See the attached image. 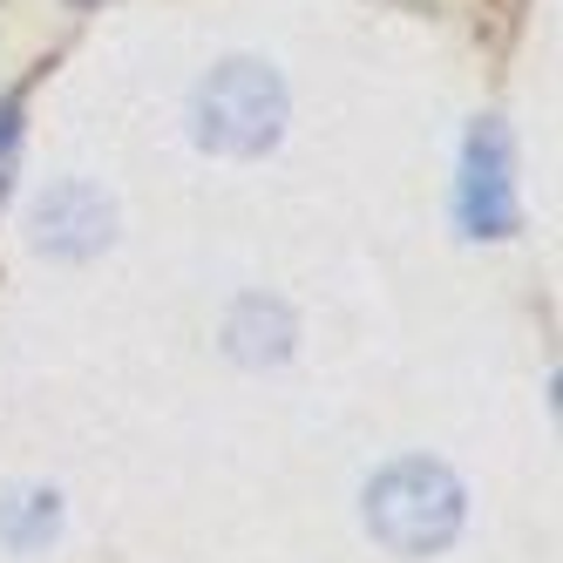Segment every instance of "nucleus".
<instances>
[{"label": "nucleus", "instance_id": "423d86ee", "mask_svg": "<svg viewBox=\"0 0 563 563\" xmlns=\"http://www.w3.org/2000/svg\"><path fill=\"white\" fill-rule=\"evenodd\" d=\"M62 530V496L55 489H8L0 496V543L34 556V550H48Z\"/></svg>", "mask_w": 563, "mask_h": 563}, {"label": "nucleus", "instance_id": "f03ea898", "mask_svg": "<svg viewBox=\"0 0 563 563\" xmlns=\"http://www.w3.org/2000/svg\"><path fill=\"white\" fill-rule=\"evenodd\" d=\"M286 130V82L265 62H224L197 89V143L218 156H258Z\"/></svg>", "mask_w": 563, "mask_h": 563}, {"label": "nucleus", "instance_id": "39448f33", "mask_svg": "<svg viewBox=\"0 0 563 563\" xmlns=\"http://www.w3.org/2000/svg\"><path fill=\"white\" fill-rule=\"evenodd\" d=\"M292 340H299L292 312L278 299H265V292L238 299L231 319H224V346H231V360H245V367H278V360L292 353Z\"/></svg>", "mask_w": 563, "mask_h": 563}, {"label": "nucleus", "instance_id": "f257e3e1", "mask_svg": "<svg viewBox=\"0 0 563 563\" xmlns=\"http://www.w3.org/2000/svg\"><path fill=\"white\" fill-rule=\"evenodd\" d=\"M367 522L394 556H434L462 530V482L441 462H394L367 489Z\"/></svg>", "mask_w": 563, "mask_h": 563}, {"label": "nucleus", "instance_id": "7ed1b4c3", "mask_svg": "<svg viewBox=\"0 0 563 563\" xmlns=\"http://www.w3.org/2000/svg\"><path fill=\"white\" fill-rule=\"evenodd\" d=\"M462 224L468 238H509L516 231V184H509V130L482 115L462 150Z\"/></svg>", "mask_w": 563, "mask_h": 563}, {"label": "nucleus", "instance_id": "0eeeda50", "mask_svg": "<svg viewBox=\"0 0 563 563\" xmlns=\"http://www.w3.org/2000/svg\"><path fill=\"white\" fill-rule=\"evenodd\" d=\"M14 143H21L14 109H0V197H8V177H14Z\"/></svg>", "mask_w": 563, "mask_h": 563}, {"label": "nucleus", "instance_id": "20e7f679", "mask_svg": "<svg viewBox=\"0 0 563 563\" xmlns=\"http://www.w3.org/2000/svg\"><path fill=\"white\" fill-rule=\"evenodd\" d=\"M109 224H115V211L96 184H62L34 211V245L55 252V258H89L109 245Z\"/></svg>", "mask_w": 563, "mask_h": 563}]
</instances>
